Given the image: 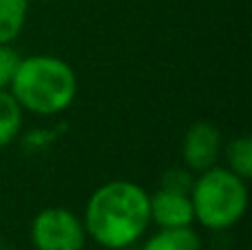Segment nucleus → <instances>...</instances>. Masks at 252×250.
<instances>
[{"label": "nucleus", "mask_w": 252, "mask_h": 250, "mask_svg": "<svg viewBox=\"0 0 252 250\" xmlns=\"http://www.w3.org/2000/svg\"><path fill=\"white\" fill-rule=\"evenodd\" d=\"M87 237L106 250H126L151 226L148 193L133 180H111L87 199L82 215Z\"/></svg>", "instance_id": "obj_1"}, {"label": "nucleus", "mask_w": 252, "mask_h": 250, "mask_svg": "<svg viewBox=\"0 0 252 250\" xmlns=\"http://www.w3.org/2000/svg\"><path fill=\"white\" fill-rule=\"evenodd\" d=\"M11 95L22 111L42 118L60 115L75 102L78 75L66 60L51 53L20 58L11 84Z\"/></svg>", "instance_id": "obj_2"}, {"label": "nucleus", "mask_w": 252, "mask_h": 250, "mask_svg": "<svg viewBox=\"0 0 252 250\" xmlns=\"http://www.w3.org/2000/svg\"><path fill=\"white\" fill-rule=\"evenodd\" d=\"M195 221L206 230H228L244 219L248 211V182L226 166L197 173L190 188Z\"/></svg>", "instance_id": "obj_3"}, {"label": "nucleus", "mask_w": 252, "mask_h": 250, "mask_svg": "<svg viewBox=\"0 0 252 250\" xmlns=\"http://www.w3.org/2000/svg\"><path fill=\"white\" fill-rule=\"evenodd\" d=\"M29 235L35 250H84L87 244L82 217L62 206L42 208L31 221Z\"/></svg>", "instance_id": "obj_4"}, {"label": "nucleus", "mask_w": 252, "mask_h": 250, "mask_svg": "<svg viewBox=\"0 0 252 250\" xmlns=\"http://www.w3.org/2000/svg\"><path fill=\"white\" fill-rule=\"evenodd\" d=\"M221 131L213 122H199L190 124L188 131L182 137V164L192 173H204L208 168L217 166V159L221 155Z\"/></svg>", "instance_id": "obj_5"}, {"label": "nucleus", "mask_w": 252, "mask_h": 250, "mask_svg": "<svg viewBox=\"0 0 252 250\" xmlns=\"http://www.w3.org/2000/svg\"><path fill=\"white\" fill-rule=\"evenodd\" d=\"M148 211L151 224L157 228H184L195 224V208L188 193L157 188L155 193H148Z\"/></svg>", "instance_id": "obj_6"}, {"label": "nucleus", "mask_w": 252, "mask_h": 250, "mask_svg": "<svg viewBox=\"0 0 252 250\" xmlns=\"http://www.w3.org/2000/svg\"><path fill=\"white\" fill-rule=\"evenodd\" d=\"M142 250H201V237L192 226L159 228L144 242Z\"/></svg>", "instance_id": "obj_7"}, {"label": "nucleus", "mask_w": 252, "mask_h": 250, "mask_svg": "<svg viewBox=\"0 0 252 250\" xmlns=\"http://www.w3.org/2000/svg\"><path fill=\"white\" fill-rule=\"evenodd\" d=\"M25 111L9 89H0V149L13 144L22 133Z\"/></svg>", "instance_id": "obj_8"}, {"label": "nucleus", "mask_w": 252, "mask_h": 250, "mask_svg": "<svg viewBox=\"0 0 252 250\" xmlns=\"http://www.w3.org/2000/svg\"><path fill=\"white\" fill-rule=\"evenodd\" d=\"M29 16V0H0V44L20 38Z\"/></svg>", "instance_id": "obj_9"}, {"label": "nucleus", "mask_w": 252, "mask_h": 250, "mask_svg": "<svg viewBox=\"0 0 252 250\" xmlns=\"http://www.w3.org/2000/svg\"><path fill=\"white\" fill-rule=\"evenodd\" d=\"M226 168L248 182L252 177V137L239 135L226 144Z\"/></svg>", "instance_id": "obj_10"}, {"label": "nucleus", "mask_w": 252, "mask_h": 250, "mask_svg": "<svg viewBox=\"0 0 252 250\" xmlns=\"http://www.w3.org/2000/svg\"><path fill=\"white\" fill-rule=\"evenodd\" d=\"M192 182H195V173H192V171H188L186 166H173V168H168V171H164L159 188L190 195Z\"/></svg>", "instance_id": "obj_11"}, {"label": "nucleus", "mask_w": 252, "mask_h": 250, "mask_svg": "<svg viewBox=\"0 0 252 250\" xmlns=\"http://www.w3.org/2000/svg\"><path fill=\"white\" fill-rule=\"evenodd\" d=\"M20 53L13 44H0V89H9L16 69L20 64Z\"/></svg>", "instance_id": "obj_12"}, {"label": "nucleus", "mask_w": 252, "mask_h": 250, "mask_svg": "<svg viewBox=\"0 0 252 250\" xmlns=\"http://www.w3.org/2000/svg\"><path fill=\"white\" fill-rule=\"evenodd\" d=\"M47 2H51V0H47Z\"/></svg>", "instance_id": "obj_13"}]
</instances>
